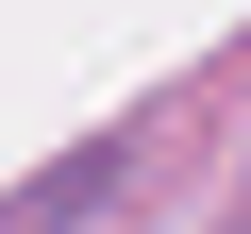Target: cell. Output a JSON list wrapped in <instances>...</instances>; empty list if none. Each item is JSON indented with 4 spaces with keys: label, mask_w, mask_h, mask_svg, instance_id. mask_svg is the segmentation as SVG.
<instances>
[{
    "label": "cell",
    "mask_w": 251,
    "mask_h": 234,
    "mask_svg": "<svg viewBox=\"0 0 251 234\" xmlns=\"http://www.w3.org/2000/svg\"><path fill=\"white\" fill-rule=\"evenodd\" d=\"M117 167H134V151H117V134H100V151H67V167H50V184H34L17 217H0V234H67L84 201H117Z\"/></svg>",
    "instance_id": "6da1fadb"
}]
</instances>
